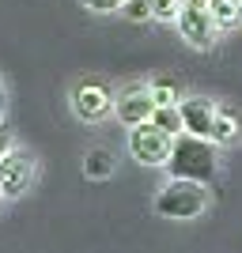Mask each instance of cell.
Segmentation results:
<instances>
[{"instance_id": "obj_1", "label": "cell", "mask_w": 242, "mask_h": 253, "mask_svg": "<svg viewBox=\"0 0 242 253\" xmlns=\"http://www.w3.org/2000/svg\"><path fill=\"white\" fill-rule=\"evenodd\" d=\"M167 170H170V178H186V181H200V185H208V181L220 174L216 144H212L208 136L178 132L174 144H170V155H167Z\"/></svg>"}, {"instance_id": "obj_2", "label": "cell", "mask_w": 242, "mask_h": 253, "mask_svg": "<svg viewBox=\"0 0 242 253\" xmlns=\"http://www.w3.org/2000/svg\"><path fill=\"white\" fill-rule=\"evenodd\" d=\"M204 208H208L204 185L186 178H170L155 197V215H163V219H197Z\"/></svg>"}, {"instance_id": "obj_3", "label": "cell", "mask_w": 242, "mask_h": 253, "mask_svg": "<svg viewBox=\"0 0 242 253\" xmlns=\"http://www.w3.org/2000/svg\"><path fill=\"white\" fill-rule=\"evenodd\" d=\"M170 144H174V136H167L151 121H140V125L129 128V151H133V159L140 167H167Z\"/></svg>"}, {"instance_id": "obj_4", "label": "cell", "mask_w": 242, "mask_h": 253, "mask_svg": "<svg viewBox=\"0 0 242 253\" xmlns=\"http://www.w3.org/2000/svg\"><path fill=\"white\" fill-rule=\"evenodd\" d=\"M178 31L182 38L193 45V49H212V42H216V19H212V8H208V0H186L178 11Z\"/></svg>"}, {"instance_id": "obj_5", "label": "cell", "mask_w": 242, "mask_h": 253, "mask_svg": "<svg viewBox=\"0 0 242 253\" xmlns=\"http://www.w3.org/2000/svg\"><path fill=\"white\" fill-rule=\"evenodd\" d=\"M34 170H38V159L23 148H11L8 155L0 159V201H15L31 189Z\"/></svg>"}, {"instance_id": "obj_6", "label": "cell", "mask_w": 242, "mask_h": 253, "mask_svg": "<svg viewBox=\"0 0 242 253\" xmlns=\"http://www.w3.org/2000/svg\"><path fill=\"white\" fill-rule=\"evenodd\" d=\"M72 114L80 121H102L106 114H114V95H110V87L98 84V80H84V84L72 91Z\"/></svg>"}, {"instance_id": "obj_7", "label": "cell", "mask_w": 242, "mask_h": 253, "mask_svg": "<svg viewBox=\"0 0 242 253\" xmlns=\"http://www.w3.org/2000/svg\"><path fill=\"white\" fill-rule=\"evenodd\" d=\"M151 114H155V98H151V91H147L144 84L129 87L121 98H114V117L125 128L140 125V121H151Z\"/></svg>"}, {"instance_id": "obj_8", "label": "cell", "mask_w": 242, "mask_h": 253, "mask_svg": "<svg viewBox=\"0 0 242 253\" xmlns=\"http://www.w3.org/2000/svg\"><path fill=\"white\" fill-rule=\"evenodd\" d=\"M178 110H182V132H193V136H212V121H216V110H220L212 98H200V95L182 98Z\"/></svg>"}, {"instance_id": "obj_9", "label": "cell", "mask_w": 242, "mask_h": 253, "mask_svg": "<svg viewBox=\"0 0 242 253\" xmlns=\"http://www.w3.org/2000/svg\"><path fill=\"white\" fill-rule=\"evenodd\" d=\"M212 144L216 148H223V144H235L239 140V117L231 114V110H216V121H212Z\"/></svg>"}, {"instance_id": "obj_10", "label": "cell", "mask_w": 242, "mask_h": 253, "mask_svg": "<svg viewBox=\"0 0 242 253\" xmlns=\"http://www.w3.org/2000/svg\"><path fill=\"white\" fill-rule=\"evenodd\" d=\"M84 174L87 178H110V174H114V155H110V151L106 148H91L84 155Z\"/></svg>"}, {"instance_id": "obj_11", "label": "cell", "mask_w": 242, "mask_h": 253, "mask_svg": "<svg viewBox=\"0 0 242 253\" xmlns=\"http://www.w3.org/2000/svg\"><path fill=\"white\" fill-rule=\"evenodd\" d=\"M151 125L163 128L167 136H178V132H182V110H178V106H155V114H151Z\"/></svg>"}, {"instance_id": "obj_12", "label": "cell", "mask_w": 242, "mask_h": 253, "mask_svg": "<svg viewBox=\"0 0 242 253\" xmlns=\"http://www.w3.org/2000/svg\"><path fill=\"white\" fill-rule=\"evenodd\" d=\"M147 91H151L155 106H178V102H182V87L174 84V80H151V84H147Z\"/></svg>"}, {"instance_id": "obj_13", "label": "cell", "mask_w": 242, "mask_h": 253, "mask_svg": "<svg viewBox=\"0 0 242 253\" xmlns=\"http://www.w3.org/2000/svg\"><path fill=\"white\" fill-rule=\"evenodd\" d=\"M208 8H212V19H216V27H235V23H242L239 0H208Z\"/></svg>"}, {"instance_id": "obj_14", "label": "cell", "mask_w": 242, "mask_h": 253, "mask_svg": "<svg viewBox=\"0 0 242 253\" xmlns=\"http://www.w3.org/2000/svg\"><path fill=\"white\" fill-rule=\"evenodd\" d=\"M121 15L125 19H133V23H147L151 19V0H121Z\"/></svg>"}, {"instance_id": "obj_15", "label": "cell", "mask_w": 242, "mask_h": 253, "mask_svg": "<svg viewBox=\"0 0 242 253\" xmlns=\"http://www.w3.org/2000/svg\"><path fill=\"white\" fill-rule=\"evenodd\" d=\"M182 4H186V0H151V19L174 23V19H178V11H182Z\"/></svg>"}, {"instance_id": "obj_16", "label": "cell", "mask_w": 242, "mask_h": 253, "mask_svg": "<svg viewBox=\"0 0 242 253\" xmlns=\"http://www.w3.org/2000/svg\"><path fill=\"white\" fill-rule=\"evenodd\" d=\"M87 11H98V15H106V11H117L121 8V0H80Z\"/></svg>"}, {"instance_id": "obj_17", "label": "cell", "mask_w": 242, "mask_h": 253, "mask_svg": "<svg viewBox=\"0 0 242 253\" xmlns=\"http://www.w3.org/2000/svg\"><path fill=\"white\" fill-rule=\"evenodd\" d=\"M11 148H15V136H11V128H8V125H4V121H0V159L8 155V151H11Z\"/></svg>"}, {"instance_id": "obj_18", "label": "cell", "mask_w": 242, "mask_h": 253, "mask_svg": "<svg viewBox=\"0 0 242 253\" xmlns=\"http://www.w3.org/2000/svg\"><path fill=\"white\" fill-rule=\"evenodd\" d=\"M4 106H8V98H4V80H0V114H4Z\"/></svg>"}, {"instance_id": "obj_19", "label": "cell", "mask_w": 242, "mask_h": 253, "mask_svg": "<svg viewBox=\"0 0 242 253\" xmlns=\"http://www.w3.org/2000/svg\"><path fill=\"white\" fill-rule=\"evenodd\" d=\"M239 11H242V0H239Z\"/></svg>"}]
</instances>
